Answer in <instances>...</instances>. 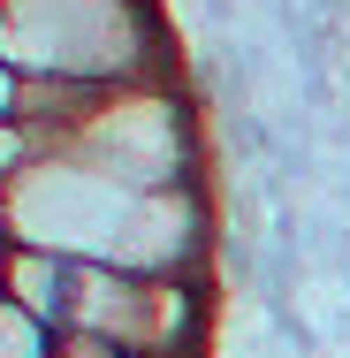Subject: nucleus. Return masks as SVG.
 I'll use <instances>...</instances> for the list:
<instances>
[{
  "label": "nucleus",
  "mask_w": 350,
  "mask_h": 358,
  "mask_svg": "<svg viewBox=\"0 0 350 358\" xmlns=\"http://www.w3.org/2000/svg\"><path fill=\"white\" fill-rule=\"evenodd\" d=\"M145 0H0V62L69 84H145L152 76Z\"/></svg>",
  "instance_id": "1"
},
{
  "label": "nucleus",
  "mask_w": 350,
  "mask_h": 358,
  "mask_svg": "<svg viewBox=\"0 0 350 358\" xmlns=\"http://www.w3.org/2000/svg\"><path fill=\"white\" fill-rule=\"evenodd\" d=\"M61 152L138 183V191H183L191 183V107L152 84H99L69 130H54Z\"/></svg>",
  "instance_id": "2"
},
{
  "label": "nucleus",
  "mask_w": 350,
  "mask_h": 358,
  "mask_svg": "<svg viewBox=\"0 0 350 358\" xmlns=\"http://www.w3.org/2000/svg\"><path fill=\"white\" fill-rule=\"evenodd\" d=\"M69 282H76V259L38 252V244H8V259H0V297L23 305L31 320H46L54 336H61V320H69Z\"/></svg>",
  "instance_id": "3"
},
{
  "label": "nucleus",
  "mask_w": 350,
  "mask_h": 358,
  "mask_svg": "<svg viewBox=\"0 0 350 358\" xmlns=\"http://www.w3.org/2000/svg\"><path fill=\"white\" fill-rule=\"evenodd\" d=\"M54 343H61V336H54L46 320H31L23 305L0 297V358H54Z\"/></svg>",
  "instance_id": "4"
},
{
  "label": "nucleus",
  "mask_w": 350,
  "mask_h": 358,
  "mask_svg": "<svg viewBox=\"0 0 350 358\" xmlns=\"http://www.w3.org/2000/svg\"><path fill=\"white\" fill-rule=\"evenodd\" d=\"M54 358H130V351H115V343H92V336H61V343H54Z\"/></svg>",
  "instance_id": "5"
}]
</instances>
